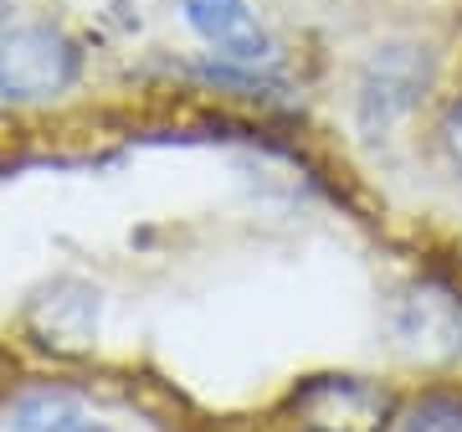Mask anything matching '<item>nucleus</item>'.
Returning <instances> with one entry per match:
<instances>
[{
	"mask_svg": "<svg viewBox=\"0 0 462 432\" xmlns=\"http://www.w3.org/2000/svg\"><path fill=\"white\" fill-rule=\"evenodd\" d=\"M288 412L303 432H385L396 422V391L370 376H309L293 386Z\"/></svg>",
	"mask_w": 462,
	"mask_h": 432,
	"instance_id": "nucleus-1",
	"label": "nucleus"
},
{
	"mask_svg": "<svg viewBox=\"0 0 462 432\" xmlns=\"http://www.w3.org/2000/svg\"><path fill=\"white\" fill-rule=\"evenodd\" d=\"M78 78V47L51 26H16L0 36V93L21 103L57 99Z\"/></svg>",
	"mask_w": 462,
	"mask_h": 432,
	"instance_id": "nucleus-2",
	"label": "nucleus"
},
{
	"mask_svg": "<svg viewBox=\"0 0 462 432\" xmlns=\"http://www.w3.org/2000/svg\"><path fill=\"white\" fill-rule=\"evenodd\" d=\"M391 330L416 361H452L462 350V299H452L437 283H416L391 309Z\"/></svg>",
	"mask_w": 462,
	"mask_h": 432,
	"instance_id": "nucleus-3",
	"label": "nucleus"
},
{
	"mask_svg": "<svg viewBox=\"0 0 462 432\" xmlns=\"http://www.w3.org/2000/svg\"><path fill=\"white\" fill-rule=\"evenodd\" d=\"M26 324H32L36 345L78 355V350L93 345V330H98V288H88L78 278H57L32 299Z\"/></svg>",
	"mask_w": 462,
	"mask_h": 432,
	"instance_id": "nucleus-4",
	"label": "nucleus"
},
{
	"mask_svg": "<svg viewBox=\"0 0 462 432\" xmlns=\"http://www.w3.org/2000/svg\"><path fill=\"white\" fill-rule=\"evenodd\" d=\"M185 21L196 26V36L216 57L242 67H257L273 57V36L257 16H252L247 0H185Z\"/></svg>",
	"mask_w": 462,
	"mask_h": 432,
	"instance_id": "nucleus-5",
	"label": "nucleus"
},
{
	"mask_svg": "<svg viewBox=\"0 0 462 432\" xmlns=\"http://www.w3.org/2000/svg\"><path fill=\"white\" fill-rule=\"evenodd\" d=\"M421 93H427V62H416V52L385 47L360 83V108L370 124H391L396 114L416 108Z\"/></svg>",
	"mask_w": 462,
	"mask_h": 432,
	"instance_id": "nucleus-6",
	"label": "nucleus"
},
{
	"mask_svg": "<svg viewBox=\"0 0 462 432\" xmlns=\"http://www.w3.org/2000/svg\"><path fill=\"white\" fill-rule=\"evenodd\" d=\"M16 427L21 432H78L83 417H78V401L62 397V391H36L16 407Z\"/></svg>",
	"mask_w": 462,
	"mask_h": 432,
	"instance_id": "nucleus-7",
	"label": "nucleus"
},
{
	"mask_svg": "<svg viewBox=\"0 0 462 432\" xmlns=\"http://www.w3.org/2000/svg\"><path fill=\"white\" fill-rule=\"evenodd\" d=\"M401 432H462V397L457 391H431L406 412Z\"/></svg>",
	"mask_w": 462,
	"mask_h": 432,
	"instance_id": "nucleus-8",
	"label": "nucleus"
},
{
	"mask_svg": "<svg viewBox=\"0 0 462 432\" xmlns=\"http://www.w3.org/2000/svg\"><path fill=\"white\" fill-rule=\"evenodd\" d=\"M437 145H442V155H447V165H452V175L462 181V93L447 103L442 124H437Z\"/></svg>",
	"mask_w": 462,
	"mask_h": 432,
	"instance_id": "nucleus-9",
	"label": "nucleus"
},
{
	"mask_svg": "<svg viewBox=\"0 0 462 432\" xmlns=\"http://www.w3.org/2000/svg\"><path fill=\"white\" fill-rule=\"evenodd\" d=\"M78 432H114V427H98V422H83Z\"/></svg>",
	"mask_w": 462,
	"mask_h": 432,
	"instance_id": "nucleus-10",
	"label": "nucleus"
}]
</instances>
